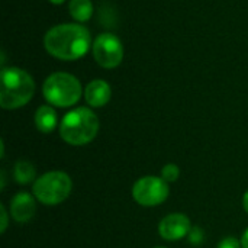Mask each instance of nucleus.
<instances>
[{
	"label": "nucleus",
	"mask_w": 248,
	"mask_h": 248,
	"mask_svg": "<svg viewBox=\"0 0 248 248\" xmlns=\"http://www.w3.org/2000/svg\"><path fill=\"white\" fill-rule=\"evenodd\" d=\"M155 248H164V247H155Z\"/></svg>",
	"instance_id": "obj_21"
},
{
	"label": "nucleus",
	"mask_w": 248,
	"mask_h": 248,
	"mask_svg": "<svg viewBox=\"0 0 248 248\" xmlns=\"http://www.w3.org/2000/svg\"><path fill=\"white\" fill-rule=\"evenodd\" d=\"M93 57L103 68H116L124 58V46L113 33H100L93 42Z\"/></svg>",
	"instance_id": "obj_7"
},
{
	"label": "nucleus",
	"mask_w": 248,
	"mask_h": 248,
	"mask_svg": "<svg viewBox=\"0 0 248 248\" xmlns=\"http://www.w3.org/2000/svg\"><path fill=\"white\" fill-rule=\"evenodd\" d=\"M42 93L48 103L58 108H68L80 100L81 84L68 73H54L44 81Z\"/></svg>",
	"instance_id": "obj_4"
},
{
	"label": "nucleus",
	"mask_w": 248,
	"mask_h": 248,
	"mask_svg": "<svg viewBox=\"0 0 248 248\" xmlns=\"http://www.w3.org/2000/svg\"><path fill=\"white\" fill-rule=\"evenodd\" d=\"M218 248H243L241 243L234 238V237H227L224 238L219 244H218Z\"/></svg>",
	"instance_id": "obj_16"
},
{
	"label": "nucleus",
	"mask_w": 248,
	"mask_h": 248,
	"mask_svg": "<svg viewBox=\"0 0 248 248\" xmlns=\"http://www.w3.org/2000/svg\"><path fill=\"white\" fill-rule=\"evenodd\" d=\"M110 87L105 80H93L84 90L86 102L93 108H102L110 100Z\"/></svg>",
	"instance_id": "obj_10"
},
{
	"label": "nucleus",
	"mask_w": 248,
	"mask_h": 248,
	"mask_svg": "<svg viewBox=\"0 0 248 248\" xmlns=\"http://www.w3.org/2000/svg\"><path fill=\"white\" fill-rule=\"evenodd\" d=\"M71 17L77 22H87L93 15V3L90 0H71L68 4Z\"/></svg>",
	"instance_id": "obj_12"
},
{
	"label": "nucleus",
	"mask_w": 248,
	"mask_h": 248,
	"mask_svg": "<svg viewBox=\"0 0 248 248\" xmlns=\"http://www.w3.org/2000/svg\"><path fill=\"white\" fill-rule=\"evenodd\" d=\"M99 131V119L89 108H77L70 110L60 124L61 138L71 145L89 144Z\"/></svg>",
	"instance_id": "obj_3"
},
{
	"label": "nucleus",
	"mask_w": 248,
	"mask_h": 248,
	"mask_svg": "<svg viewBox=\"0 0 248 248\" xmlns=\"http://www.w3.org/2000/svg\"><path fill=\"white\" fill-rule=\"evenodd\" d=\"M132 196L142 206H157L169 198V185L163 177L145 176L135 182Z\"/></svg>",
	"instance_id": "obj_6"
},
{
	"label": "nucleus",
	"mask_w": 248,
	"mask_h": 248,
	"mask_svg": "<svg viewBox=\"0 0 248 248\" xmlns=\"http://www.w3.org/2000/svg\"><path fill=\"white\" fill-rule=\"evenodd\" d=\"M35 93L32 77L22 68L3 67L0 73V105L3 109L25 106Z\"/></svg>",
	"instance_id": "obj_2"
},
{
	"label": "nucleus",
	"mask_w": 248,
	"mask_h": 248,
	"mask_svg": "<svg viewBox=\"0 0 248 248\" xmlns=\"http://www.w3.org/2000/svg\"><path fill=\"white\" fill-rule=\"evenodd\" d=\"M243 206H244L246 212H247V214H248V190H247V192H246L244 198H243Z\"/></svg>",
	"instance_id": "obj_19"
},
{
	"label": "nucleus",
	"mask_w": 248,
	"mask_h": 248,
	"mask_svg": "<svg viewBox=\"0 0 248 248\" xmlns=\"http://www.w3.org/2000/svg\"><path fill=\"white\" fill-rule=\"evenodd\" d=\"M35 125L44 134L52 132L57 126V112L51 106H41L35 113Z\"/></svg>",
	"instance_id": "obj_11"
},
{
	"label": "nucleus",
	"mask_w": 248,
	"mask_h": 248,
	"mask_svg": "<svg viewBox=\"0 0 248 248\" xmlns=\"http://www.w3.org/2000/svg\"><path fill=\"white\" fill-rule=\"evenodd\" d=\"M241 246L243 248H248V230L243 234V238H241Z\"/></svg>",
	"instance_id": "obj_18"
},
{
	"label": "nucleus",
	"mask_w": 248,
	"mask_h": 248,
	"mask_svg": "<svg viewBox=\"0 0 248 248\" xmlns=\"http://www.w3.org/2000/svg\"><path fill=\"white\" fill-rule=\"evenodd\" d=\"M203 237H205V234H203V230L201 227H192L189 234H187V238H189L190 244H193V246L202 244Z\"/></svg>",
	"instance_id": "obj_15"
},
{
	"label": "nucleus",
	"mask_w": 248,
	"mask_h": 248,
	"mask_svg": "<svg viewBox=\"0 0 248 248\" xmlns=\"http://www.w3.org/2000/svg\"><path fill=\"white\" fill-rule=\"evenodd\" d=\"M51 3H54V4H61V3H64L65 0H49Z\"/></svg>",
	"instance_id": "obj_20"
},
{
	"label": "nucleus",
	"mask_w": 248,
	"mask_h": 248,
	"mask_svg": "<svg viewBox=\"0 0 248 248\" xmlns=\"http://www.w3.org/2000/svg\"><path fill=\"white\" fill-rule=\"evenodd\" d=\"M71 179L62 171H49L38 177L33 183V195L44 205H58L71 193Z\"/></svg>",
	"instance_id": "obj_5"
},
{
	"label": "nucleus",
	"mask_w": 248,
	"mask_h": 248,
	"mask_svg": "<svg viewBox=\"0 0 248 248\" xmlns=\"http://www.w3.org/2000/svg\"><path fill=\"white\" fill-rule=\"evenodd\" d=\"M35 211H36L35 201L26 192L17 193L10 202V215L17 222H28L35 215Z\"/></svg>",
	"instance_id": "obj_9"
},
{
	"label": "nucleus",
	"mask_w": 248,
	"mask_h": 248,
	"mask_svg": "<svg viewBox=\"0 0 248 248\" xmlns=\"http://www.w3.org/2000/svg\"><path fill=\"white\" fill-rule=\"evenodd\" d=\"M190 219L183 214H170L161 219L158 225L160 235L167 241H177L186 237L190 231Z\"/></svg>",
	"instance_id": "obj_8"
},
{
	"label": "nucleus",
	"mask_w": 248,
	"mask_h": 248,
	"mask_svg": "<svg viewBox=\"0 0 248 248\" xmlns=\"http://www.w3.org/2000/svg\"><path fill=\"white\" fill-rule=\"evenodd\" d=\"M36 176V170L33 167L32 163L20 160L15 164V170H13V177L19 185H28L32 180H35Z\"/></svg>",
	"instance_id": "obj_13"
},
{
	"label": "nucleus",
	"mask_w": 248,
	"mask_h": 248,
	"mask_svg": "<svg viewBox=\"0 0 248 248\" xmlns=\"http://www.w3.org/2000/svg\"><path fill=\"white\" fill-rule=\"evenodd\" d=\"M180 176V170L176 164L170 163V164H166L161 170V177L169 183V182H176Z\"/></svg>",
	"instance_id": "obj_14"
},
{
	"label": "nucleus",
	"mask_w": 248,
	"mask_h": 248,
	"mask_svg": "<svg viewBox=\"0 0 248 248\" xmlns=\"http://www.w3.org/2000/svg\"><path fill=\"white\" fill-rule=\"evenodd\" d=\"M0 215H1V227H0V231L4 232L6 228H7V212H6V209H4L3 205L0 206Z\"/></svg>",
	"instance_id": "obj_17"
},
{
	"label": "nucleus",
	"mask_w": 248,
	"mask_h": 248,
	"mask_svg": "<svg viewBox=\"0 0 248 248\" xmlns=\"http://www.w3.org/2000/svg\"><path fill=\"white\" fill-rule=\"evenodd\" d=\"M44 46L58 60L74 61L87 54L92 46V35L87 28L78 23H64L45 33Z\"/></svg>",
	"instance_id": "obj_1"
}]
</instances>
